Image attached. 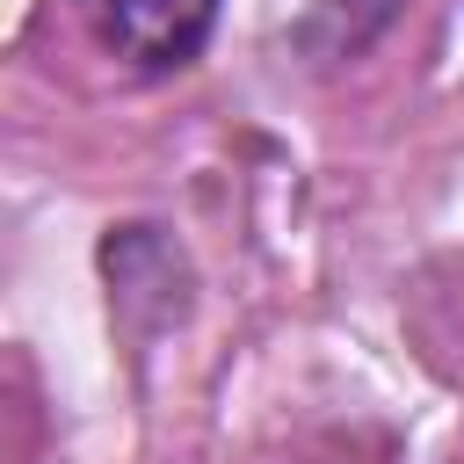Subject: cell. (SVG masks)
Listing matches in <instances>:
<instances>
[{
	"label": "cell",
	"instance_id": "6da1fadb",
	"mask_svg": "<svg viewBox=\"0 0 464 464\" xmlns=\"http://www.w3.org/2000/svg\"><path fill=\"white\" fill-rule=\"evenodd\" d=\"M80 14L138 72H181L218 29V0H80Z\"/></svg>",
	"mask_w": 464,
	"mask_h": 464
}]
</instances>
